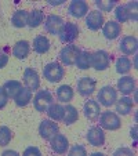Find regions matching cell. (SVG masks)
<instances>
[{
  "mask_svg": "<svg viewBox=\"0 0 138 156\" xmlns=\"http://www.w3.org/2000/svg\"><path fill=\"white\" fill-rule=\"evenodd\" d=\"M91 66L95 71H105L109 66V54L104 50L91 53Z\"/></svg>",
  "mask_w": 138,
  "mask_h": 156,
  "instance_id": "cell-10",
  "label": "cell"
},
{
  "mask_svg": "<svg viewBox=\"0 0 138 156\" xmlns=\"http://www.w3.org/2000/svg\"><path fill=\"white\" fill-rule=\"evenodd\" d=\"M30 46L27 40H19L15 43V46L12 47V55L17 59H25L29 54Z\"/></svg>",
  "mask_w": 138,
  "mask_h": 156,
  "instance_id": "cell-21",
  "label": "cell"
},
{
  "mask_svg": "<svg viewBox=\"0 0 138 156\" xmlns=\"http://www.w3.org/2000/svg\"><path fill=\"white\" fill-rule=\"evenodd\" d=\"M80 51L82 50H80L77 46H73V44L65 46V47H62L61 51H59V59H61V62L65 65H75L77 61V57H79Z\"/></svg>",
  "mask_w": 138,
  "mask_h": 156,
  "instance_id": "cell-6",
  "label": "cell"
},
{
  "mask_svg": "<svg viewBox=\"0 0 138 156\" xmlns=\"http://www.w3.org/2000/svg\"><path fill=\"white\" fill-rule=\"evenodd\" d=\"M102 33L108 40H115L120 35V24H118L116 21H108L102 27Z\"/></svg>",
  "mask_w": 138,
  "mask_h": 156,
  "instance_id": "cell-19",
  "label": "cell"
},
{
  "mask_svg": "<svg viewBox=\"0 0 138 156\" xmlns=\"http://www.w3.org/2000/svg\"><path fill=\"white\" fill-rule=\"evenodd\" d=\"M12 140V131L6 126L0 127V147H7Z\"/></svg>",
  "mask_w": 138,
  "mask_h": 156,
  "instance_id": "cell-33",
  "label": "cell"
},
{
  "mask_svg": "<svg viewBox=\"0 0 138 156\" xmlns=\"http://www.w3.org/2000/svg\"><path fill=\"white\" fill-rule=\"evenodd\" d=\"M98 118H100V127H102L105 130H111L112 131V130L120 129L122 126V122L119 119V116L115 112H111V111L102 112Z\"/></svg>",
  "mask_w": 138,
  "mask_h": 156,
  "instance_id": "cell-4",
  "label": "cell"
},
{
  "mask_svg": "<svg viewBox=\"0 0 138 156\" xmlns=\"http://www.w3.org/2000/svg\"><path fill=\"white\" fill-rule=\"evenodd\" d=\"M83 112H84V116L88 119V120L94 122V120H97L98 116H100L101 106L97 101L88 100V101H86L84 106H83Z\"/></svg>",
  "mask_w": 138,
  "mask_h": 156,
  "instance_id": "cell-15",
  "label": "cell"
},
{
  "mask_svg": "<svg viewBox=\"0 0 138 156\" xmlns=\"http://www.w3.org/2000/svg\"><path fill=\"white\" fill-rule=\"evenodd\" d=\"M57 98L61 102H69L73 98V90H72L71 86H68V84L59 86L58 90H57Z\"/></svg>",
  "mask_w": 138,
  "mask_h": 156,
  "instance_id": "cell-27",
  "label": "cell"
},
{
  "mask_svg": "<svg viewBox=\"0 0 138 156\" xmlns=\"http://www.w3.org/2000/svg\"><path fill=\"white\" fill-rule=\"evenodd\" d=\"M115 18L118 24H124L129 20L137 21V2H130L124 6H118L115 10Z\"/></svg>",
  "mask_w": 138,
  "mask_h": 156,
  "instance_id": "cell-1",
  "label": "cell"
},
{
  "mask_svg": "<svg viewBox=\"0 0 138 156\" xmlns=\"http://www.w3.org/2000/svg\"><path fill=\"white\" fill-rule=\"evenodd\" d=\"M68 11H69V15H72L75 18H83L88 12V4L83 0H73L69 4Z\"/></svg>",
  "mask_w": 138,
  "mask_h": 156,
  "instance_id": "cell-18",
  "label": "cell"
},
{
  "mask_svg": "<svg viewBox=\"0 0 138 156\" xmlns=\"http://www.w3.org/2000/svg\"><path fill=\"white\" fill-rule=\"evenodd\" d=\"M58 37L62 43H73L79 37V27L73 22H66L59 29Z\"/></svg>",
  "mask_w": 138,
  "mask_h": 156,
  "instance_id": "cell-3",
  "label": "cell"
},
{
  "mask_svg": "<svg viewBox=\"0 0 138 156\" xmlns=\"http://www.w3.org/2000/svg\"><path fill=\"white\" fill-rule=\"evenodd\" d=\"M118 90L124 95L131 94L135 91V79L131 76H123L118 82Z\"/></svg>",
  "mask_w": 138,
  "mask_h": 156,
  "instance_id": "cell-20",
  "label": "cell"
},
{
  "mask_svg": "<svg viewBox=\"0 0 138 156\" xmlns=\"http://www.w3.org/2000/svg\"><path fill=\"white\" fill-rule=\"evenodd\" d=\"M21 88H22V83L18 82V80H9V82H6L3 86V90L6 91L9 98H14Z\"/></svg>",
  "mask_w": 138,
  "mask_h": 156,
  "instance_id": "cell-28",
  "label": "cell"
},
{
  "mask_svg": "<svg viewBox=\"0 0 138 156\" xmlns=\"http://www.w3.org/2000/svg\"><path fill=\"white\" fill-rule=\"evenodd\" d=\"M7 101H9V97H7L6 91L3 90V87H0V109L7 105Z\"/></svg>",
  "mask_w": 138,
  "mask_h": 156,
  "instance_id": "cell-37",
  "label": "cell"
},
{
  "mask_svg": "<svg viewBox=\"0 0 138 156\" xmlns=\"http://www.w3.org/2000/svg\"><path fill=\"white\" fill-rule=\"evenodd\" d=\"M59 130V126L51 119H44L39 126V134L43 140H51Z\"/></svg>",
  "mask_w": 138,
  "mask_h": 156,
  "instance_id": "cell-8",
  "label": "cell"
},
{
  "mask_svg": "<svg viewBox=\"0 0 138 156\" xmlns=\"http://www.w3.org/2000/svg\"><path fill=\"white\" fill-rule=\"evenodd\" d=\"M33 50L37 54H46L50 50V40L46 36H37L33 40Z\"/></svg>",
  "mask_w": 138,
  "mask_h": 156,
  "instance_id": "cell-25",
  "label": "cell"
},
{
  "mask_svg": "<svg viewBox=\"0 0 138 156\" xmlns=\"http://www.w3.org/2000/svg\"><path fill=\"white\" fill-rule=\"evenodd\" d=\"M86 25L90 30H98L100 28L104 27V14L98 10L90 11L86 17Z\"/></svg>",
  "mask_w": 138,
  "mask_h": 156,
  "instance_id": "cell-11",
  "label": "cell"
},
{
  "mask_svg": "<svg viewBox=\"0 0 138 156\" xmlns=\"http://www.w3.org/2000/svg\"><path fill=\"white\" fill-rule=\"evenodd\" d=\"M64 24H65L64 20L59 15H48L46 18V21H44V29L48 33H51V35H58L59 29L62 28Z\"/></svg>",
  "mask_w": 138,
  "mask_h": 156,
  "instance_id": "cell-13",
  "label": "cell"
},
{
  "mask_svg": "<svg viewBox=\"0 0 138 156\" xmlns=\"http://www.w3.org/2000/svg\"><path fill=\"white\" fill-rule=\"evenodd\" d=\"M86 138H87L88 144L93 145V147H102L104 142H105V133H104L102 127L93 126L88 129Z\"/></svg>",
  "mask_w": 138,
  "mask_h": 156,
  "instance_id": "cell-9",
  "label": "cell"
},
{
  "mask_svg": "<svg viewBox=\"0 0 138 156\" xmlns=\"http://www.w3.org/2000/svg\"><path fill=\"white\" fill-rule=\"evenodd\" d=\"M3 155L6 156V155H18L15 151H6V152H3Z\"/></svg>",
  "mask_w": 138,
  "mask_h": 156,
  "instance_id": "cell-42",
  "label": "cell"
},
{
  "mask_svg": "<svg viewBox=\"0 0 138 156\" xmlns=\"http://www.w3.org/2000/svg\"><path fill=\"white\" fill-rule=\"evenodd\" d=\"M133 93H134V102H135L137 101V91H133Z\"/></svg>",
  "mask_w": 138,
  "mask_h": 156,
  "instance_id": "cell-43",
  "label": "cell"
},
{
  "mask_svg": "<svg viewBox=\"0 0 138 156\" xmlns=\"http://www.w3.org/2000/svg\"><path fill=\"white\" fill-rule=\"evenodd\" d=\"M69 155L71 156H86L87 155V151L84 149V147L83 145H73V147L71 148V151H69Z\"/></svg>",
  "mask_w": 138,
  "mask_h": 156,
  "instance_id": "cell-36",
  "label": "cell"
},
{
  "mask_svg": "<svg viewBox=\"0 0 138 156\" xmlns=\"http://www.w3.org/2000/svg\"><path fill=\"white\" fill-rule=\"evenodd\" d=\"M130 136H131V138H134V141H137V126H134L131 129V131H130Z\"/></svg>",
  "mask_w": 138,
  "mask_h": 156,
  "instance_id": "cell-40",
  "label": "cell"
},
{
  "mask_svg": "<svg viewBox=\"0 0 138 156\" xmlns=\"http://www.w3.org/2000/svg\"><path fill=\"white\" fill-rule=\"evenodd\" d=\"M54 101L53 94L48 90H39L33 97V106L37 112H46L51 102Z\"/></svg>",
  "mask_w": 138,
  "mask_h": 156,
  "instance_id": "cell-5",
  "label": "cell"
},
{
  "mask_svg": "<svg viewBox=\"0 0 138 156\" xmlns=\"http://www.w3.org/2000/svg\"><path fill=\"white\" fill-rule=\"evenodd\" d=\"M24 83L30 91L37 90L39 86H40V79H39L37 72L32 68H27L24 72Z\"/></svg>",
  "mask_w": 138,
  "mask_h": 156,
  "instance_id": "cell-17",
  "label": "cell"
},
{
  "mask_svg": "<svg viewBox=\"0 0 138 156\" xmlns=\"http://www.w3.org/2000/svg\"><path fill=\"white\" fill-rule=\"evenodd\" d=\"M10 54H11V47L10 46H3L0 47V69L4 68L9 62Z\"/></svg>",
  "mask_w": 138,
  "mask_h": 156,
  "instance_id": "cell-35",
  "label": "cell"
},
{
  "mask_svg": "<svg viewBox=\"0 0 138 156\" xmlns=\"http://www.w3.org/2000/svg\"><path fill=\"white\" fill-rule=\"evenodd\" d=\"M24 155L25 156H28V155H37V156H40V151H39V148H36V147H29V148H27V149H25Z\"/></svg>",
  "mask_w": 138,
  "mask_h": 156,
  "instance_id": "cell-38",
  "label": "cell"
},
{
  "mask_svg": "<svg viewBox=\"0 0 138 156\" xmlns=\"http://www.w3.org/2000/svg\"><path fill=\"white\" fill-rule=\"evenodd\" d=\"M131 69V61H130L127 57H120L116 61V72L120 75H124L127 72H130Z\"/></svg>",
  "mask_w": 138,
  "mask_h": 156,
  "instance_id": "cell-32",
  "label": "cell"
},
{
  "mask_svg": "<svg viewBox=\"0 0 138 156\" xmlns=\"http://www.w3.org/2000/svg\"><path fill=\"white\" fill-rule=\"evenodd\" d=\"M95 86H97V82H95L93 77H82L77 82V91H79L80 95L83 97H88L94 93Z\"/></svg>",
  "mask_w": 138,
  "mask_h": 156,
  "instance_id": "cell-12",
  "label": "cell"
},
{
  "mask_svg": "<svg viewBox=\"0 0 138 156\" xmlns=\"http://www.w3.org/2000/svg\"><path fill=\"white\" fill-rule=\"evenodd\" d=\"M47 115L48 118L51 119V120L54 122H59L62 120V118H64V112H65V108L61 105V104H55V102H51L50 105H48L47 108Z\"/></svg>",
  "mask_w": 138,
  "mask_h": 156,
  "instance_id": "cell-23",
  "label": "cell"
},
{
  "mask_svg": "<svg viewBox=\"0 0 138 156\" xmlns=\"http://www.w3.org/2000/svg\"><path fill=\"white\" fill-rule=\"evenodd\" d=\"M62 3H64V0H50V2H48L50 6H59V4H62Z\"/></svg>",
  "mask_w": 138,
  "mask_h": 156,
  "instance_id": "cell-41",
  "label": "cell"
},
{
  "mask_svg": "<svg viewBox=\"0 0 138 156\" xmlns=\"http://www.w3.org/2000/svg\"><path fill=\"white\" fill-rule=\"evenodd\" d=\"M14 101L17 106H27L32 101V91L28 87H22L14 97Z\"/></svg>",
  "mask_w": 138,
  "mask_h": 156,
  "instance_id": "cell-24",
  "label": "cell"
},
{
  "mask_svg": "<svg viewBox=\"0 0 138 156\" xmlns=\"http://www.w3.org/2000/svg\"><path fill=\"white\" fill-rule=\"evenodd\" d=\"M79 119V113H77V109L75 108L73 105H66L65 108V112H64V118H62V122L65 124H72Z\"/></svg>",
  "mask_w": 138,
  "mask_h": 156,
  "instance_id": "cell-30",
  "label": "cell"
},
{
  "mask_svg": "<svg viewBox=\"0 0 138 156\" xmlns=\"http://www.w3.org/2000/svg\"><path fill=\"white\" fill-rule=\"evenodd\" d=\"M98 101H100L101 105L104 106H112L115 105V102H116V100H118V91L115 90L112 86H105V87H102L100 90V93H98Z\"/></svg>",
  "mask_w": 138,
  "mask_h": 156,
  "instance_id": "cell-7",
  "label": "cell"
},
{
  "mask_svg": "<svg viewBox=\"0 0 138 156\" xmlns=\"http://www.w3.org/2000/svg\"><path fill=\"white\" fill-rule=\"evenodd\" d=\"M27 22H28V12L25 10H18V11L14 12V15L11 18L12 27L24 28V27H27Z\"/></svg>",
  "mask_w": 138,
  "mask_h": 156,
  "instance_id": "cell-29",
  "label": "cell"
},
{
  "mask_svg": "<svg viewBox=\"0 0 138 156\" xmlns=\"http://www.w3.org/2000/svg\"><path fill=\"white\" fill-rule=\"evenodd\" d=\"M115 155H127V156H131L133 152L129 149V148H119V149L115 151Z\"/></svg>",
  "mask_w": 138,
  "mask_h": 156,
  "instance_id": "cell-39",
  "label": "cell"
},
{
  "mask_svg": "<svg viewBox=\"0 0 138 156\" xmlns=\"http://www.w3.org/2000/svg\"><path fill=\"white\" fill-rule=\"evenodd\" d=\"M79 69L86 71V69L91 68V53L88 51H80L79 57H77V61L75 64Z\"/></svg>",
  "mask_w": 138,
  "mask_h": 156,
  "instance_id": "cell-31",
  "label": "cell"
},
{
  "mask_svg": "<svg viewBox=\"0 0 138 156\" xmlns=\"http://www.w3.org/2000/svg\"><path fill=\"white\" fill-rule=\"evenodd\" d=\"M119 48L123 54L126 55H133V54L137 53V48H138V41L137 37L134 36H126V37L122 39L120 44H119Z\"/></svg>",
  "mask_w": 138,
  "mask_h": 156,
  "instance_id": "cell-16",
  "label": "cell"
},
{
  "mask_svg": "<svg viewBox=\"0 0 138 156\" xmlns=\"http://www.w3.org/2000/svg\"><path fill=\"white\" fill-rule=\"evenodd\" d=\"M44 21V14L41 10H32L28 14V22L27 25L30 28H37L39 25Z\"/></svg>",
  "mask_w": 138,
  "mask_h": 156,
  "instance_id": "cell-26",
  "label": "cell"
},
{
  "mask_svg": "<svg viewBox=\"0 0 138 156\" xmlns=\"http://www.w3.org/2000/svg\"><path fill=\"white\" fill-rule=\"evenodd\" d=\"M95 6L100 9V11L109 12L115 6H116V0H97Z\"/></svg>",
  "mask_w": 138,
  "mask_h": 156,
  "instance_id": "cell-34",
  "label": "cell"
},
{
  "mask_svg": "<svg viewBox=\"0 0 138 156\" xmlns=\"http://www.w3.org/2000/svg\"><path fill=\"white\" fill-rule=\"evenodd\" d=\"M64 68L58 62H50L43 68V76L50 83H58L64 77Z\"/></svg>",
  "mask_w": 138,
  "mask_h": 156,
  "instance_id": "cell-2",
  "label": "cell"
},
{
  "mask_svg": "<svg viewBox=\"0 0 138 156\" xmlns=\"http://www.w3.org/2000/svg\"><path fill=\"white\" fill-rule=\"evenodd\" d=\"M115 105H116V112H118L119 115L126 116L131 112L134 102H133V100L129 98V97H122L120 100H116Z\"/></svg>",
  "mask_w": 138,
  "mask_h": 156,
  "instance_id": "cell-22",
  "label": "cell"
},
{
  "mask_svg": "<svg viewBox=\"0 0 138 156\" xmlns=\"http://www.w3.org/2000/svg\"><path fill=\"white\" fill-rule=\"evenodd\" d=\"M50 141H51L50 142L51 149H53L55 153H59V155L66 153L68 148H69V141H68V138L65 136H62V134H58V133H57Z\"/></svg>",
  "mask_w": 138,
  "mask_h": 156,
  "instance_id": "cell-14",
  "label": "cell"
}]
</instances>
